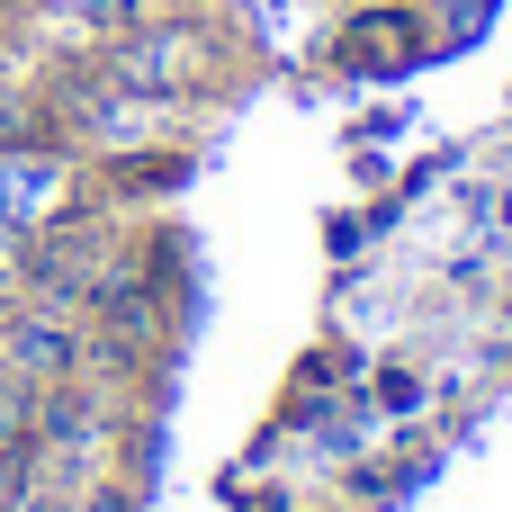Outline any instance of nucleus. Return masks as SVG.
Listing matches in <instances>:
<instances>
[{
  "label": "nucleus",
  "instance_id": "6",
  "mask_svg": "<svg viewBox=\"0 0 512 512\" xmlns=\"http://www.w3.org/2000/svg\"><path fill=\"white\" fill-rule=\"evenodd\" d=\"M27 512H81V504H45V495H36V504H27Z\"/></svg>",
  "mask_w": 512,
  "mask_h": 512
},
{
  "label": "nucleus",
  "instance_id": "3",
  "mask_svg": "<svg viewBox=\"0 0 512 512\" xmlns=\"http://www.w3.org/2000/svg\"><path fill=\"white\" fill-rule=\"evenodd\" d=\"M0 369L27 378V387H63V378H81V333L63 315H18L0 333Z\"/></svg>",
  "mask_w": 512,
  "mask_h": 512
},
{
  "label": "nucleus",
  "instance_id": "2",
  "mask_svg": "<svg viewBox=\"0 0 512 512\" xmlns=\"http://www.w3.org/2000/svg\"><path fill=\"white\" fill-rule=\"evenodd\" d=\"M423 45H432V27H423L405 0H369V9L342 27V45H333V54H342L351 72H405Z\"/></svg>",
  "mask_w": 512,
  "mask_h": 512
},
{
  "label": "nucleus",
  "instance_id": "4",
  "mask_svg": "<svg viewBox=\"0 0 512 512\" xmlns=\"http://www.w3.org/2000/svg\"><path fill=\"white\" fill-rule=\"evenodd\" d=\"M63 9H81V18H135L144 0H63Z\"/></svg>",
  "mask_w": 512,
  "mask_h": 512
},
{
  "label": "nucleus",
  "instance_id": "1",
  "mask_svg": "<svg viewBox=\"0 0 512 512\" xmlns=\"http://www.w3.org/2000/svg\"><path fill=\"white\" fill-rule=\"evenodd\" d=\"M108 81L126 99H180V90H207L216 81V36L207 27H135L117 54H108Z\"/></svg>",
  "mask_w": 512,
  "mask_h": 512
},
{
  "label": "nucleus",
  "instance_id": "5",
  "mask_svg": "<svg viewBox=\"0 0 512 512\" xmlns=\"http://www.w3.org/2000/svg\"><path fill=\"white\" fill-rule=\"evenodd\" d=\"M0 144H18V90L0 81Z\"/></svg>",
  "mask_w": 512,
  "mask_h": 512
}]
</instances>
